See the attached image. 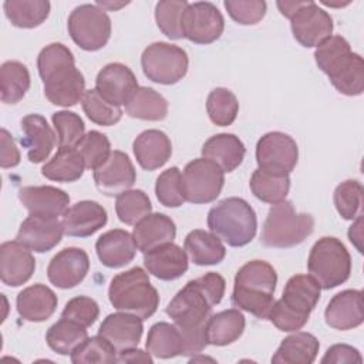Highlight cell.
I'll use <instances>...</instances> for the list:
<instances>
[{"label":"cell","instance_id":"cell-37","mask_svg":"<svg viewBox=\"0 0 364 364\" xmlns=\"http://www.w3.org/2000/svg\"><path fill=\"white\" fill-rule=\"evenodd\" d=\"M252 193L262 202L277 203L286 199L290 191L289 173L257 168L249 182Z\"/></svg>","mask_w":364,"mask_h":364},{"label":"cell","instance_id":"cell-7","mask_svg":"<svg viewBox=\"0 0 364 364\" xmlns=\"http://www.w3.org/2000/svg\"><path fill=\"white\" fill-rule=\"evenodd\" d=\"M208 228L229 246L242 247L253 240L257 218L245 199L233 196L218 202L209 210Z\"/></svg>","mask_w":364,"mask_h":364},{"label":"cell","instance_id":"cell-31","mask_svg":"<svg viewBox=\"0 0 364 364\" xmlns=\"http://www.w3.org/2000/svg\"><path fill=\"white\" fill-rule=\"evenodd\" d=\"M246 154L245 144L235 134H216L202 146V156L215 162L223 172H233Z\"/></svg>","mask_w":364,"mask_h":364},{"label":"cell","instance_id":"cell-12","mask_svg":"<svg viewBox=\"0 0 364 364\" xmlns=\"http://www.w3.org/2000/svg\"><path fill=\"white\" fill-rule=\"evenodd\" d=\"M225 172L206 158H196L186 164L182 173V189L186 202L209 203L222 192Z\"/></svg>","mask_w":364,"mask_h":364},{"label":"cell","instance_id":"cell-26","mask_svg":"<svg viewBox=\"0 0 364 364\" xmlns=\"http://www.w3.org/2000/svg\"><path fill=\"white\" fill-rule=\"evenodd\" d=\"M21 145L27 149V158L33 164L46 161L57 139L47 119L38 114H28L21 119Z\"/></svg>","mask_w":364,"mask_h":364},{"label":"cell","instance_id":"cell-54","mask_svg":"<svg viewBox=\"0 0 364 364\" xmlns=\"http://www.w3.org/2000/svg\"><path fill=\"white\" fill-rule=\"evenodd\" d=\"M321 363H363V358L360 355V351L351 346L347 344H334L331 346L324 357L321 358Z\"/></svg>","mask_w":364,"mask_h":364},{"label":"cell","instance_id":"cell-45","mask_svg":"<svg viewBox=\"0 0 364 364\" xmlns=\"http://www.w3.org/2000/svg\"><path fill=\"white\" fill-rule=\"evenodd\" d=\"M71 361L74 364L87 363H117L118 351L114 346L102 336L88 337L82 344H80L71 354Z\"/></svg>","mask_w":364,"mask_h":364},{"label":"cell","instance_id":"cell-36","mask_svg":"<svg viewBox=\"0 0 364 364\" xmlns=\"http://www.w3.org/2000/svg\"><path fill=\"white\" fill-rule=\"evenodd\" d=\"M146 351L156 358H173L183 355V338L175 324L165 321L155 323L146 337Z\"/></svg>","mask_w":364,"mask_h":364},{"label":"cell","instance_id":"cell-28","mask_svg":"<svg viewBox=\"0 0 364 364\" xmlns=\"http://www.w3.org/2000/svg\"><path fill=\"white\" fill-rule=\"evenodd\" d=\"M57 303L58 299L55 293L41 283H36L23 289L16 299L18 316L33 323L48 320L54 314Z\"/></svg>","mask_w":364,"mask_h":364},{"label":"cell","instance_id":"cell-55","mask_svg":"<svg viewBox=\"0 0 364 364\" xmlns=\"http://www.w3.org/2000/svg\"><path fill=\"white\" fill-rule=\"evenodd\" d=\"M152 355L146 351H142L139 348H128L121 353H118L117 363H152Z\"/></svg>","mask_w":364,"mask_h":364},{"label":"cell","instance_id":"cell-2","mask_svg":"<svg viewBox=\"0 0 364 364\" xmlns=\"http://www.w3.org/2000/svg\"><path fill=\"white\" fill-rule=\"evenodd\" d=\"M37 68L44 84V95L51 104L74 107L82 101L85 80L67 46L61 43L46 46L37 57Z\"/></svg>","mask_w":364,"mask_h":364},{"label":"cell","instance_id":"cell-39","mask_svg":"<svg viewBox=\"0 0 364 364\" xmlns=\"http://www.w3.org/2000/svg\"><path fill=\"white\" fill-rule=\"evenodd\" d=\"M50 7L47 0H6L3 3L6 17L18 28L38 27L48 17Z\"/></svg>","mask_w":364,"mask_h":364},{"label":"cell","instance_id":"cell-10","mask_svg":"<svg viewBox=\"0 0 364 364\" xmlns=\"http://www.w3.org/2000/svg\"><path fill=\"white\" fill-rule=\"evenodd\" d=\"M188 65L186 51L165 41L149 44L141 55V67L145 77L162 85H172L181 81L186 75Z\"/></svg>","mask_w":364,"mask_h":364},{"label":"cell","instance_id":"cell-32","mask_svg":"<svg viewBox=\"0 0 364 364\" xmlns=\"http://www.w3.org/2000/svg\"><path fill=\"white\" fill-rule=\"evenodd\" d=\"M183 250L198 266H212L220 263L226 256V247L212 232L195 229L185 237Z\"/></svg>","mask_w":364,"mask_h":364},{"label":"cell","instance_id":"cell-35","mask_svg":"<svg viewBox=\"0 0 364 364\" xmlns=\"http://www.w3.org/2000/svg\"><path fill=\"white\" fill-rule=\"evenodd\" d=\"M85 164L77 148H58L57 154L43 165L44 178L55 182H74L84 173Z\"/></svg>","mask_w":364,"mask_h":364},{"label":"cell","instance_id":"cell-14","mask_svg":"<svg viewBox=\"0 0 364 364\" xmlns=\"http://www.w3.org/2000/svg\"><path fill=\"white\" fill-rule=\"evenodd\" d=\"M293 37L303 47H317L333 33V18L314 1H300L289 18Z\"/></svg>","mask_w":364,"mask_h":364},{"label":"cell","instance_id":"cell-41","mask_svg":"<svg viewBox=\"0 0 364 364\" xmlns=\"http://www.w3.org/2000/svg\"><path fill=\"white\" fill-rule=\"evenodd\" d=\"M30 88V73L20 61H6L0 67V100L4 104H17Z\"/></svg>","mask_w":364,"mask_h":364},{"label":"cell","instance_id":"cell-43","mask_svg":"<svg viewBox=\"0 0 364 364\" xmlns=\"http://www.w3.org/2000/svg\"><path fill=\"white\" fill-rule=\"evenodd\" d=\"M152 210L148 195L141 189H129L117 196L115 212L125 225H136Z\"/></svg>","mask_w":364,"mask_h":364},{"label":"cell","instance_id":"cell-30","mask_svg":"<svg viewBox=\"0 0 364 364\" xmlns=\"http://www.w3.org/2000/svg\"><path fill=\"white\" fill-rule=\"evenodd\" d=\"M175 236V222L165 213H149L142 220H139L132 230L136 249L142 253H146L148 250L164 243L173 242Z\"/></svg>","mask_w":364,"mask_h":364},{"label":"cell","instance_id":"cell-48","mask_svg":"<svg viewBox=\"0 0 364 364\" xmlns=\"http://www.w3.org/2000/svg\"><path fill=\"white\" fill-rule=\"evenodd\" d=\"M333 199L338 215L346 220H353L361 215L363 186L358 181L347 179L336 188Z\"/></svg>","mask_w":364,"mask_h":364},{"label":"cell","instance_id":"cell-50","mask_svg":"<svg viewBox=\"0 0 364 364\" xmlns=\"http://www.w3.org/2000/svg\"><path fill=\"white\" fill-rule=\"evenodd\" d=\"M87 169H97L111 155V144L107 135L100 131H90L77 146Z\"/></svg>","mask_w":364,"mask_h":364},{"label":"cell","instance_id":"cell-56","mask_svg":"<svg viewBox=\"0 0 364 364\" xmlns=\"http://www.w3.org/2000/svg\"><path fill=\"white\" fill-rule=\"evenodd\" d=\"M363 215H358L355 222L350 226L348 229V239L350 242L358 249V252H363V246H361V240H363Z\"/></svg>","mask_w":364,"mask_h":364},{"label":"cell","instance_id":"cell-47","mask_svg":"<svg viewBox=\"0 0 364 364\" xmlns=\"http://www.w3.org/2000/svg\"><path fill=\"white\" fill-rule=\"evenodd\" d=\"M81 105L88 119L97 125L111 127L115 125L122 117L121 108L104 100L95 88L85 91Z\"/></svg>","mask_w":364,"mask_h":364},{"label":"cell","instance_id":"cell-38","mask_svg":"<svg viewBox=\"0 0 364 364\" xmlns=\"http://www.w3.org/2000/svg\"><path fill=\"white\" fill-rule=\"evenodd\" d=\"M125 112L136 119L162 121L168 115V101L154 88L138 87L125 104Z\"/></svg>","mask_w":364,"mask_h":364},{"label":"cell","instance_id":"cell-18","mask_svg":"<svg viewBox=\"0 0 364 364\" xmlns=\"http://www.w3.org/2000/svg\"><path fill=\"white\" fill-rule=\"evenodd\" d=\"M90 269V257L80 247L60 250L48 263L47 276L51 284L58 289H73L80 284Z\"/></svg>","mask_w":364,"mask_h":364},{"label":"cell","instance_id":"cell-44","mask_svg":"<svg viewBox=\"0 0 364 364\" xmlns=\"http://www.w3.org/2000/svg\"><path fill=\"white\" fill-rule=\"evenodd\" d=\"M185 0H161L155 6V20L158 28L171 40L183 38L182 16L188 7Z\"/></svg>","mask_w":364,"mask_h":364},{"label":"cell","instance_id":"cell-46","mask_svg":"<svg viewBox=\"0 0 364 364\" xmlns=\"http://www.w3.org/2000/svg\"><path fill=\"white\" fill-rule=\"evenodd\" d=\"M51 119L57 131L58 148H77L85 135V125L81 117L73 111H57Z\"/></svg>","mask_w":364,"mask_h":364},{"label":"cell","instance_id":"cell-17","mask_svg":"<svg viewBox=\"0 0 364 364\" xmlns=\"http://www.w3.org/2000/svg\"><path fill=\"white\" fill-rule=\"evenodd\" d=\"M95 90L109 104L121 107L138 90V81L129 67L121 63H109L97 74Z\"/></svg>","mask_w":364,"mask_h":364},{"label":"cell","instance_id":"cell-49","mask_svg":"<svg viewBox=\"0 0 364 364\" xmlns=\"http://www.w3.org/2000/svg\"><path fill=\"white\" fill-rule=\"evenodd\" d=\"M156 199L166 208H179L186 199L182 189V173L178 166H172L164 171L155 183Z\"/></svg>","mask_w":364,"mask_h":364},{"label":"cell","instance_id":"cell-52","mask_svg":"<svg viewBox=\"0 0 364 364\" xmlns=\"http://www.w3.org/2000/svg\"><path fill=\"white\" fill-rule=\"evenodd\" d=\"M100 316V307L97 301L87 296H77L71 299L64 310L61 311V317L73 320L84 327L92 326Z\"/></svg>","mask_w":364,"mask_h":364},{"label":"cell","instance_id":"cell-3","mask_svg":"<svg viewBox=\"0 0 364 364\" xmlns=\"http://www.w3.org/2000/svg\"><path fill=\"white\" fill-rule=\"evenodd\" d=\"M317 67L328 77L334 88L348 97L364 91V61L351 51L350 43L341 36H330L314 51Z\"/></svg>","mask_w":364,"mask_h":364},{"label":"cell","instance_id":"cell-34","mask_svg":"<svg viewBox=\"0 0 364 364\" xmlns=\"http://www.w3.org/2000/svg\"><path fill=\"white\" fill-rule=\"evenodd\" d=\"M246 320L239 309H229L212 314L208 320L206 336L212 346H228L235 343L245 331Z\"/></svg>","mask_w":364,"mask_h":364},{"label":"cell","instance_id":"cell-9","mask_svg":"<svg viewBox=\"0 0 364 364\" xmlns=\"http://www.w3.org/2000/svg\"><path fill=\"white\" fill-rule=\"evenodd\" d=\"M307 269L321 289L330 290L348 280L351 256L341 240L324 236L313 245L307 259Z\"/></svg>","mask_w":364,"mask_h":364},{"label":"cell","instance_id":"cell-27","mask_svg":"<svg viewBox=\"0 0 364 364\" xmlns=\"http://www.w3.org/2000/svg\"><path fill=\"white\" fill-rule=\"evenodd\" d=\"M132 151L142 169L155 171L169 161L172 155V144L165 132L159 129H146L135 138Z\"/></svg>","mask_w":364,"mask_h":364},{"label":"cell","instance_id":"cell-23","mask_svg":"<svg viewBox=\"0 0 364 364\" xmlns=\"http://www.w3.org/2000/svg\"><path fill=\"white\" fill-rule=\"evenodd\" d=\"M144 264L156 279L171 282L186 273L188 255L181 246L169 242L144 253Z\"/></svg>","mask_w":364,"mask_h":364},{"label":"cell","instance_id":"cell-16","mask_svg":"<svg viewBox=\"0 0 364 364\" xmlns=\"http://www.w3.org/2000/svg\"><path fill=\"white\" fill-rule=\"evenodd\" d=\"M136 181L135 168L127 154L112 151L109 158L94 169V182L97 189L105 196H118L129 191Z\"/></svg>","mask_w":364,"mask_h":364},{"label":"cell","instance_id":"cell-13","mask_svg":"<svg viewBox=\"0 0 364 364\" xmlns=\"http://www.w3.org/2000/svg\"><path fill=\"white\" fill-rule=\"evenodd\" d=\"M225 28V20L219 9L209 1L189 3L182 16L183 37L195 44L216 41Z\"/></svg>","mask_w":364,"mask_h":364},{"label":"cell","instance_id":"cell-1","mask_svg":"<svg viewBox=\"0 0 364 364\" xmlns=\"http://www.w3.org/2000/svg\"><path fill=\"white\" fill-rule=\"evenodd\" d=\"M225 289V279L219 273L209 272L189 280L166 306V314L182 334L183 355L199 354L209 344L208 320L213 306L222 301Z\"/></svg>","mask_w":364,"mask_h":364},{"label":"cell","instance_id":"cell-19","mask_svg":"<svg viewBox=\"0 0 364 364\" xmlns=\"http://www.w3.org/2000/svg\"><path fill=\"white\" fill-rule=\"evenodd\" d=\"M64 235L63 223L58 218L27 216L17 232L16 240L36 253H46L55 247Z\"/></svg>","mask_w":364,"mask_h":364},{"label":"cell","instance_id":"cell-40","mask_svg":"<svg viewBox=\"0 0 364 364\" xmlns=\"http://www.w3.org/2000/svg\"><path fill=\"white\" fill-rule=\"evenodd\" d=\"M87 338V327L64 317L54 323L46 334V341L48 347L60 355L71 354Z\"/></svg>","mask_w":364,"mask_h":364},{"label":"cell","instance_id":"cell-20","mask_svg":"<svg viewBox=\"0 0 364 364\" xmlns=\"http://www.w3.org/2000/svg\"><path fill=\"white\" fill-rule=\"evenodd\" d=\"M36 270V259L30 249L17 240L0 246V279L6 286L18 287L28 282Z\"/></svg>","mask_w":364,"mask_h":364},{"label":"cell","instance_id":"cell-15","mask_svg":"<svg viewBox=\"0 0 364 364\" xmlns=\"http://www.w3.org/2000/svg\"><path fill=\"white\" fill-rule=\"evenodd\" d=\"M297 159V144L284 132H267L256 144V162L259 168L290 173L294 169Z\"/></svg>","mask_w":364,"mask_h":364},{"label":"cell","instance_id":"cell-25","mask_svg":"<svg viewBox=\"0 0 364 364\" xmlns=\"http://www.w3.org/2000/svg\"><path fill=\"white\" fill-rule=\"evenodd\" d=\"M142 333V318L124 311L108 314L98 328V334L107 338L118 353L135 348L141 341Z\"/></svg>","mask_w":364,"mask_h":364},{"label":"cell","instance_id":"cell-22","mask_svg":"<svg viewBox=\"0 0 364 364\" xmlns=\"http://www.w3.org/2000/svg\"><path fill=\"white\" fill-rule=\"evenodd\" d=\"M324 318L327 326L336 330H351L363 324V293L361 290H343L328 301Z\"/></svg>","mask_w":364,"mask_h":364},{"label":"cell","instance_id":"cell-57","mask_svg":"<svg viewBox=\"0 0 364 364\" xmlns=\"http://www.w3.org/2000/svg\"><path fill=\"white\" fill-rule=\"evenodd\" d=\"M127 4L128 3H124V1H121V3H111V1H101V0L97 1L98 7H102V10H111V11H115V10H118V9H121Z\"/></svg>","mask_w":364,"mask_h":364},{"label":"cell","instance_id":"cell-8","mask_svg":"<svg viewBox=\"0 0 364 364\" xmlns=\"http://www.w3.org/2000/svg\"><path fill=\"white\" fill-rule=\"evenodd\" d=\"M314 230L309 213H297L290 200L273 203L263 223L260 240L267 247L286 249L303 243Z\"/></svg>","mask_w":364,"mask_h":364},{"label":"cell","instance_id":"cell-6","mask_svg":"<svg viewBox=\"0 0 364 364\" xmlns=\"http://www.w3.org/2000/svg\"><path fill=\"white\" fill-rule=\"evenodd\" d=\"M108 299L115 310L138 316L142 320L154 316L159 306L156 289L151 284L148 273L138 266L112 277Z\"/></svg>","mask_w":364,"mask_h":364},{"label":"cell","instance_id":"cell-24","mask_svg":"<svg viewBox=\"0 0 364 364\" xmlns=\"http://www.w3.org/2000/svg\"><path fill=\"white\" fill-rule=\"evenodd\" d=\"M18 199L30 215L58 218L70 205V196L55 186H24L18 191Z\"/></svg>","mask_w":364,"mask_h":364},{"label":"cell","instance_id":"cell-53","mask_svg":"<svg viewBox=\"0 0 364 364\" xmlns=\"http://www.w3.org/2000/svg\"><path fill=\"white\" fill-rule=\"evenodd\" d=\"M0 165L1 168H14L20 164V151L13 139V136L9 134L7 129L1 128L0 131Z\"/></svg>","mask_w":364,"mask_h":364},{"label":"cell","instance_id":"cell-29","mask_svg":"<svg viewBox=\"0 0 364 364\" xmlns=\"http://www.w3.org/2000/svg\"><path fill=\"white\" fill-rule=\"evenodd\" d=\"M95 252L104 266L118 269L134 260L136 255V245L132 235L127 230L112 229L98 237Z\"/></svg>","mask_w":364,"mask_h":364},{"label":"cell","instance_id":"cell-11","mask_svg":"<svg viewBox=\"0 0 364 364\" xmlns=\"http://www.w3.org/2000/svg\"><path fill=\"white\" fill-rule=\"evenodd\" d=\"M67 28L80 48L97 51L105 47L111 37V18L97 4H81L70 13Z\"/></svg>","mask_w":364,"mask_h":364},{"label":"cell","instance_id":"cell-33","mask_svg":"<svg viewBox=\"0 0 364 364\" xmlns=\"http://www.w3.org/2000/svg\"><path fill=\"white\" fill-rule=\"evenodd\" d=\"M318 340L306 331L286 337L272 357L274 364H311L318 353Z\"/></svg>","mask_w":364,"mask_h":364},{"label":"cell","instance_id":"cell-5","mask_svg":"<svg viewBox=\"0 0 364 364\" xmlns=\"http://www.w3.org/2000/svg\"><path fill=\"white\" fill-rule=\"evenodd\" d=\"M320 284L310 274L291 276L284 286L282 299L273 303L267 318L280 331H297L309 321L310 313L320 300Z\"/></svg>","mask_w":364,"mask_h":364},{"label":"cell","instance_id":"cell-4","mask_svg":"<svg viewBox=\"0 0 364 364\" xmlns=\"http://www.w3.org/2000/svg\"><path fill=\"white\" fill-rule=\"evenodd\" d=\"M277 273L264 260H250L245 263L235 276L232 304L255 317L267 318L274 303Z\"/></svg>","mask_w":364,"mask_h":364},{"label":"cell","instance_id":"cell-42","mask_svg":"<svg viewBox=\"0 0 364 364\" xmlns=\"http://www.w3.org/2000/svg\"><path fill=\"white\" fill-rule=\"evenodd\" d=\"M209 119L218 127H229L237 117L239 102L236 95L223 87L212 90L206 100Z\"/></svg>","mask_w":364,"mask_h":364},{"label":"cell","instance_id":"cell-21","mask_svg":"<svg viewBox=\"0 0 364 364\" xmlns=\"http://www.w3.org/2000/svg\"><path fill=\"white\" fill-rule=\"evenodd\" d=\"M107 210L95 200H80L70 206L63 215L64 235L73 237H87L105 226Z\"/></svg>","mask_w":364,"mask_h":364},{"label":"cell","instance_id":"cell-51","mask_svg":"<svg viewBox=\"0 0 364 364\" xmlns=\"http://www.w3.org/2000/svg\"><path fill=\"white\" fill-rule=\"evenodd\" d=\"M223 4L229 16L243 26L259 23L264 17L267 9L266 1L263 0H226Z\"/></svg>","mask_w":364,"mask_h":364}]
</instances>
